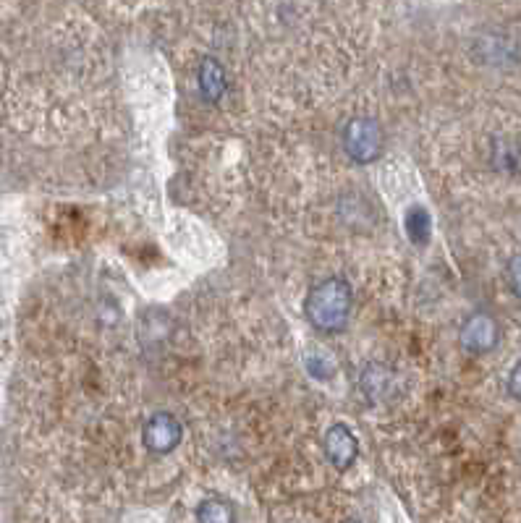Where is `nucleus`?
Instances as JSON below:
<instances>
[{
    "instance_id": "nucleus-1",
    "label": "nucleus",
    "mask_w": 521,
    "mask_h": 523,
    "mask_svg": "<svg viewBox=\"0 0 521 523\" xmlns=\"http://www.w3.org/2000/svg\"><path fill=\"white\" fill-rule=\"evenodd\" d=\"M351 304H354V291H351L349 280L325 278L307 293L304 314L317 333L336 335L343 333L349 325Z\"/></svg>"
},
{
    "instance_id": "nucleus-2",
    "label": "nucleus",
    "mask_w": 521,
    "mask_h": 523,
    "mask_svg": "<svg viewBox=\"0 0 521 523\" xmlns=\"http://www.w3.org/2000/svg\"><path fill=\"white\" fill-rule=\"evenodd\" d=\"M343 150L359 165L375 163L385 150V131L380 121L370 116L351 118L343 126Z\"/></svg>"
},
{
    "instance_id": "nucleus-3",
    "label": "nucleus",
    "mask_w": 521,
    "mask_h": 523,
    "mask_svg": "<svg viewBox=\"0 0 521 523\" xmlns=\"http://www.w3.org/2000/svg\"><path fill=\"white\" fill-rule=\"evenodd\" d=\"M181 437H184V427L171 411H158L152 414L142 427V442L144 448L155 453V456H168L173 450L181 445Z\"/></svg>"
},
{
    "instance_id": "nucleus-4",
    "label": "nucleus",
    "mask_w": 521,
    "mask_h": 523,
    "mask_svg": "<svg viewBox=\"0 0 521 523\" xmlns=\"http://www.w3.org/2000/svg\"><path fill=\"white\" fill-rule=\"evenodd\" d=\"M459 343L467 354H487L498 346V322L485 312H477L467 317V322L459 330Z\"/></svg>"
},
{
    "instance_id": "nucleus-5",
    "label": "nucleus",
    "mask_w": 521,
    "mask_h": 523,
    "mask_svg": "<svg viewBox=\"0 0 521 523\" xmlns=\"http://www.w3.org/2000/svg\"><path fill=\"white\" fill-rule=\"evenodd\" d=\"M325 456L338 471L351 469L359 458V440L343 422L330 424L325 432Z\"/></svg>"
},
{
    "instance_id": "nucleus-6",
    "label": "nucleus",
    "mask_w": 521,
    "mask_h": 523,
    "mask_svg": "<svg viewBox=\"0 0 521 523\" xmlns=\"http://www.w3.org/2000/svg\"><path fill=\"white\" fill-rule=\"evenodd\" d=\"M197 84H199V95H202V100L205 102L215 105V102L223 100L228 87L226 68H223V63H220L218 58H213V55H205V58L199 61Z\"/></svg>"
},
{
    "instance_id": "nucleus-7",
    "label": "nucleus",
    "mask_w": 521,
    "mask_h": 523,
    "mask_svg": "<svg viewBox=\"0 0 521 523\" xmlns=\"http://www.w3.org/2000/svg\"><path fill=\"white\" fill-rule=\"evenodd\" d=\"M197 523H236L234 505L223 497H207L197 508Z\"/></svg>"
},
{
    "instance_id": "nucleus-8",
    "label": "nucleus",
    "mask_w": 521,
    "mask_h": 523,
    "mask_svg": "<svg viewBox=\"0 0 521 523\" xmlns=\"http://www.w3.org/2000/svg\"><path fill=\"white\" fill-rule=\"evenodd\" d=\"M404 228H406V236H409V241L412 244H427V238H430V215H427L425 207H409L406 210V218H404Z\"/></svg>"
},
{
    "instance_id": "nucleus-9",
    "label": "nucleus",
    "mask_w": 521,
    "mask_h": 523,
    "mask_svg": "<svg viewBox=\"0 0 521 523\" xmlns=\"http://www.w3.org/2000/svg\"><path fill=\"white\" fill-rule=\"evenodd\" d=\"M508 283H511L514 293L521 299V254L508 262Z\"/></svg>"
},
{
    "instance_id": "nucleus-10",
    "label": "nucleus",
    "mask_w": 521,
    "mask_h": 523,
    "mask_svg": "<svg viewBox=\"0 0 521 523\" xmlns=\"http://www.w3.org/2000/svg\"><path fill=\"white\" fill-rule=\"evenodd\" d=\"M508 393L514 395L516 401L521 403V361L511 369V374H508Z\"/></svg>"
},
{
    "instance_id": "nucleus-11",
    "label": "nucleus",
    "mask_w": 521,
    "mask_h": 523,
    "mask_svg": "<svg viewBox=\"0 0 521 523\" xmlns=\"http://www.w3.org/2000/svg\"><path fill=\"white\" fill-rule=\"evenodd\" d=\"M343 523H359V521H354V518H349V521H343Z\"/></svg>"
}]
</instances>
